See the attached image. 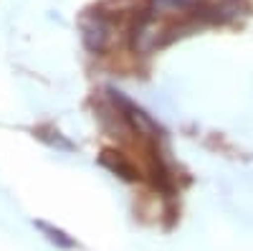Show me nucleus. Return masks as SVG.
Here are the masks:
<instances>
[{"instance_id":"f257e3e1","label":"nucleus","mask_w":253,"mask_h":251,"mask_svg":"<svg viewBox=\"0 0 253 251\" xmlns=\"http://www.w3.org/2000/svg\"><path fill=\"white\" fill-rule=\"evenodd\" d=\"M101 165H107L112 173H117V175H122L124 180H137V178H142L139 175V170H137V165L126 157L124 152H117V150H104L101 152Z\"/></svg>"},{"instance_id":"f03ea898","label":"nucleus","mask_w":253,"mask_h":251,"mask_svg":"<svg viewBox=\"0 0 253 251\" xmlns=\"http://www.w3.org/2000/svg\"><path fill=\"white\" fill-rule=\"evenodd\" d=\"M38 228H43V231L51 236V241H58L61 246H74V241H71V239H63V234H61V231H56V228H51V226L38 223Z\"/></svg>"}]
</instances>
